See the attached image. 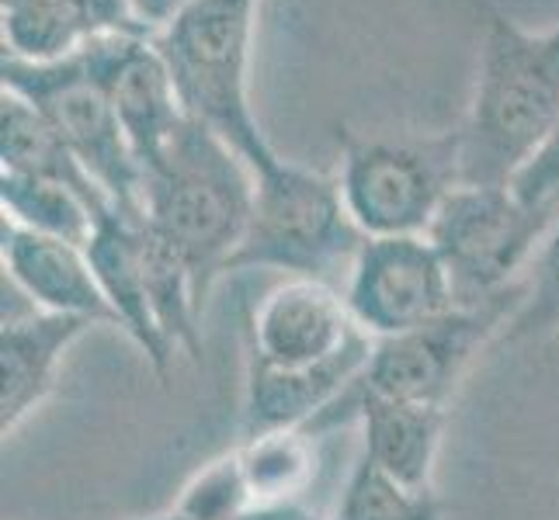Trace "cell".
Here are the masks:
<instances>
[{"mask_svg": "<svg viewBox=\"0 0 559 520\" xmlns=\"http://www.w3.org/2000/svg\"><path fill=\"white\" fill-rule=\"evenodd\" d=\"M559 122V25L528 32L487 22L476 87L459 132L462 184L511 188Z\"/></svg>", "mask_w": 559, "mask_h": 520, "instance_id": "obj_1", "label": "cell"}, {"mask_svg": "<svg viewBox=\"0 0 559 520\" xmlns=\"http://www.w3.org/2000/svg\"><path fill=\"white\" fill-rule=\"evenodd\" d=\"M254 205V170L219 132L188 119L143 173V222L178 250L202 299L229 275Z\"/></svg>", "mask_w": 559, "mask_h": 520, "instance_id": "obj_2", "label": "cell"}, {"mask_svg": "<svg viewBox=\"0 0 559 520\" xmlns=\"http://www.w3.org/2000/svg\"><path fill=\"white\" fill-rule=\"evenodd\" d=\"M258 8L261 0H191L175 22L153 32L188 119L219 132L250 170L282 157L250 105Z\"/></svg>", "mask_w": 559, "mask_h": 520, "instance_id": "obj_3", "label": "cell"}, {"mask_svg": "<svg viewBox=\"0 0 559 520\" xmlns=\"http://www.w3.org/2000/svg\"><path fill=\"white\" fill-rule=\"evenodd\" d=\"M365 240L337 178L278 157L254 170V205L229 275L278 271L334 285L337 275L348 278Z\"/></svg>", "mask_w": 559, "mask_h": 520, "instance_id": "obj_4", "label": "cell"}, {"mask_svg": "<svg viewBox=\"0 0 559 520\" xmlns=\"http://www.w3.org/2000/svg\"><path fill=\"white\" fill-rule=\"evenodd\" d=\"M462 184L459 132L341 136L337 188L365 237H428Z\"/></svg>", "mask_w": 559, "mask_h": 520, "instance_id": "obj_5", "label": "cell"}, {"mask_svg": "<svg viewBox=\"0 0 559 520\" xmlns=\"http://www.w3.org/2000/svg\"><path fill=\"white\" fill-rule=\"evenodd\" d=\"M0 90H11L43 111L108 202L126 216L143 219V164L84 52L60 63L0 56Z\"/></svg>", "mask_w": 559, "mask_h": 520, "instance_id": "obj_6", "label": "cell"}, {"mask_svg": "<svg viewBox=\"0 0 559 520\" xmlns=\"http://www.w3.org/2000/svg\"><path fill=\"white\" fill-rule=\"evenodd\" d=\"M556 219L525 205L511 188L459 184L428 233L452 275L459 305L514 292Z\"/></svg>", "mask_w": 559, "mask_h": 520, "instance_id": "obj_7", "label": "cell"}, {"mask_svg": "<svg viewBox=\"0 0 559 520\" xmlns=\"http://www.w3.org/2000/svg\"><path fill=\"white\" fill-rule=\"evenodd\" d=\"M514 302L518 288L479 305H455L445 316L400 337L376 340L355 389L379 399L449 410L473 361L497 334L508 330Z\"/></svg>", "mask_w": 559, "mask_h": 520, "instance_id": "obj_8", "label": "cell"}, {"mask_svg": "<svg viewBox=\"0 0 559 520\" xmlns=\"http://www.w3.org/2000/svg\"><path fill=\"white\" fill-rule=\"evenodd\" d=\"M352 319L372 340L400 337L455 310V285L428 237H369L344 278Z\"/></svg>", "mask_w": 559, "mask_h": 520, "instance_id": "obj_9", "label": "cell"}, {"mask_svg": "<svg viewBox=\"0 0 559 520\" xmlns=\"http://www.w3.org/2000/svg\"><path fill=\"white\" fill-rule=\"evenodd\" d=\"M84 60L91 73L102 81L146 173L188 122V111L181 105V94L164 52L153 43V35L136 32L108 35L102 43L87 46Z\"/></svg>", "mask_w": 559, "mask_h": 520, "instance_id": "obj_10", "label": "cell"}, {"mask_svg": "<svg viewBox=\"0 0 559 520\" xmlns=\"http://www.w3.org/2000/svg\"><path fill=\"white\" fill-rule=\"evenodd\" d=\"M361 337L341 288L313 278H285L250 313L247 358L272 368H317L341 358Z\"/></svg>", "mask_w": 559, "mask_h": 520, "instance_id": "obj_11", "label": "cell"}, {"mask_svg": "<svg viewBox=\"0 0 559 520\" xmlns=\"http://www.w3.org/2000/svg\"><path fill=\"white\" fill-rule=\"evenodd\" d=\"M0 267H4V288H11L32 310L115 326L87 246L4 222L0 226Z\"/></svg>", "mask_w": 559, "mask_h": 520, "instance_id": "obj_12", "label": "cell"}, {"mask_svg": "<svg viewBox=\"0 0 559 520\" xmlns=\"http://www.w3.org/2000/svg\"><path fill=\"white\" fill-rule=\"evenodd\" d=\"M94 326L81 316L4 313L0 323V434L11 437L46 407L60 385L63 361Z\"/></svg>", "mask_w": 559, "mask_h": 520, "instance_id": "obj_13", "label": "cell"}, {"mask_svg": "<svg viewBox=\"0 0 559 520\" xmlns=\"http://www.w3.org/2000/svg\"><path fill=\"white\" fill-rule=\"evenodd\" d=\"M361 427V458H369L376 469L417 489H435V469L445 437L449 410L420 407V402H396L365 396L355 385L341 396L337 407L317 423V437L341 423Z\"/></svg>", "mask_w": 559, "mask_h": 520, "instance_id": "obj_14", "label": "cell"}, {"mask_svg": "<svg viewBox=\"0 0 559 520\" xmlns=\"http://www.w3.org/2000/svg\"><path fill=\"white\" fill-rule=\"evenodd\" d=\"M372 343V337H361L341 358L317 368H272L247 358L240 407L243 437L264 431H317V423L361 378Z\"/></svg>", "mask_w": 559, "mask_h": 520, "instance_id": "obj_15", "label": "cell"}, {"mask_svg": "<svg viewBox=\"0 0 559 520\" xmlns=\"http://www.w3.org/2000/svg\"><path fill=\"white\" fill-rule=\"evenodd\" d=\"M87 257L94 264V275H98L105 302L115 316V330H122L136 343V351L143 354L150 368L160 378H167L170 364H175V351L167 347L150 305L143 219L126 216L122 208H108L87 240Z\"/></svg>", "mask_w": 559, "mask_h": 520, "instance_id": "obj_16", "label": "cell"}, {"mask_svg": "<svg viewBox=\"0 0 559 520\" xmlns=\"http://www.w3.org/2000/svg\"><path fill=\"white\" fill-rule=\"evenodd\" d=\"M150 35L129 0H0L4 56L25 63H60L108 35Z\"/></svg>", "mask_w": 559, "mask_h": 520, "instance_id": "obj_17", "label": "cell"}, {"mask_svg": "<svg viewBox=\"0 0 559 520\" xmlns=\"http://www.w3.org/2000/svg\"><path fill=\"white\" fill-rule=\"evenodd\" d=\"M0 170L60 181L76 188L91 202L105 208L111 205L105 191L81 167V160L70 153V146L60 140V132L49 125L46 114L11 90H0Z\"/></svg>", "mask_w": 559, "mask_h": 520, "instance_id": "obj_18", "label": "cell"}, {"mask_svg": "<svg viewBox=\"0 0 559 520\" xmlns=\"http://www.w3.org/2000/svg\"><path fill=\"white\" fill-rule=\"evenodd\" d=\"M250 496L261 510H293L310 489L320 455L313 431H264L234 448Z\"/></svg>", "mask_w": 559, "mask_h": 520, "instance_id": "obj_19", "label": "cell"}, {"mask_svg": "<svg viewBox=\"0 0 559 520\" xmlns=\"http://www.w3.org/2000/svg\"><path fill=\"white\" fill-rule=\"evenodd\" d=\"M108 208L91 202L70 184L0 170V211H4V222L32 229V233L87 246L94 226Z\"/></svg>", "mask_w": 559, "mask_h": 520, "instance_id": "obj_20", "label": "cell"}, {"mask_svg": "<svg viewBox=\"0 0 559 520\" xmlns=\"http://www.w3.org/2000/svg\"><path fill=\"white\" fill-rule=\"evenodd\" d=\"M334 520H445L435 489H417L376 469L369 458L355 461L341 489Z\"/></svg>", "mask_w": 559, "mask_h": 520, "instance_id": "obj_21", "label": "cell"}, {"mask_svg": "<svg viewBox=\"0 0 559 520\" xmlns=\"http://www.w3.org/2000/svg\"><path fill=\"white\" fill-rule=\"evenodd\" d=\"M559 334V219L543 246L535 250L528 271L518 285V302L504 337L514 343H538Z\"/></svg>", "mask_w": 559, "mask_h": 520, "instance_id": "obj_22", "label": "cell"}, {"mask_svg": "<svg viewBox=\"0 0 559 520\" xmlns=\"http://www.w3.org/2000/svg\"><path fill=\"white\" fill-rule=\"evenodd\" d=\"M167 510L185 520H243L250 513H261L254 496H250L237 451L205 461Z\"/></svg>", "mask_w": 559, "mask_h": 520, "instance_id": "obj_23", "label": "cell"}, {"mask_svg": "<svg viewBox=\"0 0 559 520\" xmlns=\"http://www.w3.org/2000/svg\"><path fill=\"white\" fill-rule=\"evenodd\" d=\"M511 191L525 205L559 216V122L549 132L543 149L528 160V167L511 181Z\"/></svg>", "mask_w": 559, "mask_h": 520, "instance_id": "obj_24", "label": "cell"}, {"mask_svg": "<svg viewBox=\"0 0 559 520\" xmlns=\"http://www.w3.org/2000/svg\"><path fill=\"white\" fill-rule=\"evenodd\" d=\"M191 4V0H129L132 14H136V22L153 35L160 32L167 22H175V17Z\"/></svg>", "mask_w": 559, "mask_h": 520, "instance_id": "obj_25", "label": "cell"}, {"mask_svg": "<svg viewBox=\"0 0 559 520\" xmlns=\"http://www.w3.org/2000/svg\"><path fill=\"white\" fill-rule=\"evenodd\" d=\"M293 520H334V517H317V513H310V510L302 507V510H299V513H296Z\"/></svg>", "mask_w": 559, "mask_h": 520, "instance_id": "obj_26", "label": "cell"}]
</instances>
